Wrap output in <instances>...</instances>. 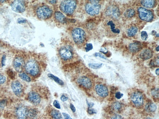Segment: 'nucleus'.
<instances>
[{"label": "nucleus", "mask_w": 159, "mask_h": 119, "mask_svg": "<svg viewBox=\"0 0 159 119\" xmlns=\"http://www.w3.org/2000/svg\"><path fill=\"white\" fill-rule=\"evenodd\" d=\"M76 6V2L74 0H64L60 4L61 10L67 15L72 14L75 10Z\"/></svg>", "instance_id": "obj_1"}, {"label": "nucleus", "mask_w": 159, "mask_h": 119, "mask_svg": "<svg viewBox=\"0 0 159 119\" xmlns=\"http://www.w3.org/2000/svg\"><path fill=\"white\" fill-rule=\"evenodd\" d=\"M71 35L74 42L78 45L82 44L85 41L86 33L84 31L80 28L73 29Z\"/></svg>", "instance_id": "obj_2"}, {"label": "nucleus", "mask_w": 159, "mask_h": 119, "mask_svg": "<svg viewBox=\"0 0 159 119\" xmlns=\"http://www.w3.org/2000/svg\"><path fill=\"white\" fill-rule=\"evenodd\" d=\"M58 53L61 58L65 61L71 60L74 55L73 48L69 45H65L61 47Z\"/></svg>", "instance_id": "obj_3"}, {"label": "nucleus", "mask_w": 159, "mask_h": 119, "mask_svg": "<svg viewBox=\"0 0 159 119\" xmlns=\"http://www.w3.org/2000/svg\"><path fill=\"white\" fill-rule=\"evenodd\" d=\"M90 2V3H87L85 6L86 12L91 16L98 14L101 8V5L99 3V1L91 0Z\"/></svg>", "instance_id": "obj_4"}, {"label": "nucleus", "mask_w": 159, "mask_h": 119, "mask_svg": "<svg viewBox=\"0 0 159 119\" xmlns=\"http://www.w3.org/2000/svg\"><path fill=\"white\" fill-rule=\"evenodd\" d=\"M36 14L39 19H46L51 17L52 14V11L48 6L42 5L37 8Z\"/></svg>", "instance_id": "obj_5"}, {"label": "nucleus", "mask_w": 159, "mask_h": 119, "mask_svg": "<svg viewBox=\"0 0 159 119\" xmlns=\"http://www.w3.org/2000/svg\"><path fill=\"white\" fill-rule=\"evenodd\" d=\"M26 72L32 76H36L39 72V68L37 62L33 60H29L25 66Z\"/></svg>", "instance_id": "obj_6"}, {"label": "nucleus", "mask_w": 159, "mask_h": 119, "mask_svg": "<svg viewBox=\"0 0 159 119\" xmlns=\"http://www.w3.org/2000/svg\"><path fill=\"white\" fill-rule=\"evenodd\" d=\"M138 11L140 18L146 21H152L153 18V15L152 12L148 9L143 7L138 8Z\"/></svg>", "instance_id": "obj_7"}, {"label": "nucleus", "mask_w": 159, "mask_h": 119, "mask_svg": "<svg viewBox=\"0 0 159 119\" xmlns=\"http://www.w3.org/2000/svg\"><path fill=\"white\" fill-rule=\"evenodd\" d=\"M130 98L132 103L137 107L141 106L143 104V96L141 93L139 91H135L133 93Z\"/></svg>", "instance_id": "obj_8"}, {"label": "nucleus", "mask_w": 159, "mask_h": 119, "mask_svg": "<svg viewBox=\"0 0 159 119\" xmlns=\"http://www.w3.org/2000/svg\"><path fill=\"white\" fill-rule=\"evenodd\" d=\"M11 87L13 93L16 96L19 97L21 96L23 92V86L19 81L15 80L12 82Z\"/></svg>", "instance_id": "obj_9"}, {"label": "nucleus", "mask_w": 159, "mask_h": 119, "mask_svg": "<svg viewBox=\"0 0 159 119\" xmlns=\"http://www.w3.org/2000/svg\"><path fill=\"white\" fill-rule=\"evenodd\" d=\"M11 7L12 10L17 13H22L25 10V3L21 0L14 1L11 4Z\"/></svg>", "instance_id": "obj_10"}, {"label": "nucleus", "mask_w": 159, "mask_h": 119, "mask_svg": "<svg viewBox=\"0 0 159 119\" xmlns=\"http://www.w3.org/2000/svg\"><path fill=\"white\" fill-rule=\"evenodd\" d=\"M28 112V111L25 107L22 105L19 106L16 111L17 119H26Z\"/></svg>", "instance_id": "obj_11"}, {"label": "nucleus", "mask_w": 159, "mask_h": 119, "mask_svg": "<svg viewBox=\"0 0 159 119\" xmlns=\"http://www.w3.org/2000/svg\"><path fill=\"white\" fill-rule=\"evenodd\" d=\"M13 64L15 70L17 72H20L24 66V61L21 57H17L14 59Z\"/></svg>", "instance_id": "obj_12"}, {"label": "nucleus", "mask_w": 159, "mask_h": 119, "mask_svg": "<svg viewBox=\"0 0 159 119\" xmlns=\"http://www.w3.org/2000/svg\"><path fill=\"white\" fill-rule=\"evenodd\" d=\"M78 83L87 89H90L92 86L91 80L88 77L82 76L79 77L77 79Z\"/></svg>", "instance_id": "obj_13"}, {"label": "nucleus", "mask_w": 159, "mask_h": 119, "mask_svg": "<svg viewBox=\"0 0 159 119\" xmlns=\"http://www.w3.org/2000/svg\"><path fill=\"white\" fill-rule=\"evenodd\" d=\"M95 89L97 94L100 97H104L108 95V89L103 85H97L96 86Z\"/></svg>", "instance_id": "obj_14"}, {"label": "nucleus", "mask_w": 159, "mask_h": 119, "mask_svg": "<svg viewBox=\"0 0 159 119\" xmlns=\"http://www.w3.org/2000/svg\"><path fill=\"white\" fill-rule=\"evenodd\" d=\"M28 98L30 103L34 105L39 104L41 101L39 95L34 92H31L28 95Z\"/></svg>", "instance_id": "obj_15"}, {"label": "nucleus", "mask_w": 159, "mask_h": 119, "mask_svg": "<svg viewBox=\"0 0 159 119\" xmlns=\"http://www.w3.org/2000/svg\"><path fill=\"white\" fill-rule=\"evenodd\" d=\"M153 56L152 51L148 49L143 50L139 55L140 58L143 60H148L150 59Z\"/></svg>", "instance_id": "obj_16"}, {"label": "nucleus", "mask_w": 159, "mask_h": 119, "mask_svg": "<svg viewBox=\"0 0 159 119\" xmlns=\"http://www.w3.org/2000/svg\"><path fill=\"white\" fill-rule=\"evenodd\" d=\"M141 45L140 42H134L130 43L129 46V50L133 53L139 51L141 49Z\"/></svg>", "instance_id": "obj_17"}, {"label": "nucleus", "mask_w": 159, "mask_h": 119, "mask_svg": "<svg viewBox=\"0 0 159 119\" xmlns=\"http://www.w3.org/2000/svg\"><path fill=\"white\" fill-rule=\"evenodd\" d=\"M141 5L147 8H152L155 3V1L153 0H143L140 1Z\"/></svg>", "instance_id": "obj_18"}, {"label": "nucleus", "mask_w": 159, "mask_h": 119, "mask_svg": "<svg viewBox=\"0 0 159 119\" xmlns=\"http://www.w3.org/2000/svg\"><path fill=\"white\" fill-rule=\"evenodd\" d=\"M145 109L148 112H153L157 109V107L156 105L152 102H149L145 105Z\"/></svg>", "instance_id": "obj_19"}, {"label": "nucleus", "mask_w": 159, "mask_h": 119, "mask_svg": "<svg viewBox=\"0 0 159 119\" xmlns=\"http://www.w3.org/2000/svg\"><path fill=\"white\" fill-rule=\"evenodd\" d=\"M55 17L57 20L61 23L65 22L66 20L65 15L60 11H57L55 13Z\"/></svg>", "instance_id": "obj_20"}, {"label": "nucleus", "mask_w": 159, "mask_h": 119, "mask_svg": "<svg viewBox=\"0 0 159 119\" xmlns=\"http://www.w3.org/2000/svg\"><path fill=\"white\" fill-rule=\"evenodd\" d=\"M50 114L54 119H62L61 113L57 110H52L50 112Z\"/></svg>", "instance_id": "obj_21"}, {"label": "nucleus", "mask_w": 159, "mask_h": 119, "mask_svg": "<svg viewBox=\"0 0 159 119\" xmlns=\"http://www.w3.org/2000/svg\"><path fill=\"white\" fill-rule=\"evenodd\" d=\"M138 31V28L135 26H132L128 30L127 34L129 37L134 36L137 33Z\"/></svg>", "instance_id": "obj_22"}, {"label": "nucleus", "mask_w": 159, "mask_h": 119, "mask_svg": "<svg viewBox=\"0 0 159 119\" xmlns=\"http://www.w3.org/2000/svg\"><path fill=\"white\" fill-rule=\"evenodd\" d=\"M48 76L51 79H53L56 82L60 85H63L64 84L63 82L57 77L54 76L52 74L49 73L48 74Z\"/></svg>", "instance_id": "obj_23"}, {"label": "nucleus", "mask_w": 159, "mask_h": 119, "mask_svg": "<svg viewBox=\"0 0 159 119\" xmlns=\"http://www.w3.org/2000/svg\"><path fill=\"white\" fill-rule=\"evenodd\" d=\"M134 10L132 8L127 9L125 12L124 15L127 18H131L133 17L135 14Z\"/></svg>", "instance_id": "obj_24"}, {"label": "nucleus", "mask_w": 159, "mask_h": 119, "mask_svg": "<svg viewBox=\"0 0 159 119\" xmlns=\"http://www.w3.org/2000/svg\"><path fill=\"white\" fill-rule=\"evenodd\" d=\"M107 24L110 26L111 31L113 33H120V30L118 29H115V25L112 21L111 20L109 21L107 23Z\"/></svg>", "instance_id": "obj_25"}, {"label": "nucleus", "mask_w": 159, "mask_h": 119, "mask_svg": "<svg viewBox=\"0 0 159 119\" xmlns=\"http://www.w3.org/2000/svg\"><path fill=\"white\" fill-rule=\"evenodd\" d=\"M37 116V111L35 110L31 109L28 111V116L30 119H35Z\"/></svg>", "instance_id": "obj_26"}, {"label": "nucleus", "mask_w": 159, "mask_h": 119, "mask_svg": "<svg viewBox=\"0 0 159 119\" xmlns=\"http://www.w3.org/2000/svg\"><path fill=\"white\" fill-rule=\"evenodd\" d=\"M18 76L21 79L26 82H29L31 81L30 77L24 73H20Z\"/></svg>", "instance_id": "obj_27"}, {"label": "nucleus", "mask_w": 159, "mask_h": 119, "mask_svg": "<svg viewBox=\"0 0 159 119\" xmlns=\"http://www.w3.org/2000/svg\"><path fill=\"white\" fill-rule=\"evenodd\" d=\"M111 14L115 18H118L119 17L120 13L119 9L116 7H113L112 9Z\"/></svg>", "instance_id": "obj_28"}, {"label": "nucleus", "mask_w": 159, "mask_h": 119, "mask_svg": "<svg viewBox=\"0 0 159 119\" xmlns=\"http://www.w3.org/2000/svg\"><path fill=\"white\" fill-rule=\"evenodd\" d=\"M121 108V104L118 102H115L112 104V108L115 111H119Z\"/></svg>", "instance_id": "obj_29"}, {"label": "nucleus", "mask_w": 159, "mask_h": 119, "mask_svg": "<svg viewBox=\"0 0 159 119\" xmlns=\"http://www.w3.org/2000/svg\"><path fill=\"white\" fill-rule=\"evenodd\" d=\"M102 63H89V66L92 68L97 69L100 68L102 67Z\"/></svg>", "instance_id": "obj_30"}, {"label": "nucleus", "mask_w": 159, "mask_h": 119, "mask_svg": "<svg viewBox=\"0 0 159 119\" xmlns=\"http://www.w3.org/2000/svg\"><path fill=\"white\" fill-rule=\"evenodd\" d=\"M152 94L155 98H158L159 97V90L158 89L156 88L153 90L152 91Z\"/></svg>", "instance_id": "obj_31"}, {"label": "nucleus", "mask_w": 159, "mask_h": 119, "mask_svg": "<svg viewBox=\"0 0 159 119\" xmlns=\"http://www.w3.org/2000/svg\"><path fill=\"white\" fill-rule=\"evenodd\" d=\"M147 33L145 31H142L141 32V37L143 40H146L148 37Z\"/></svg>", "instance_id": "obj_32"}, {"label": "nucleus", "mask_w": 159, "mask_h": 119, "mask_svg": "<svg viewBox=\"0 0 159 119\" xmlns=\"http://www.w3.org/2000/svg\"><path fill=\"white\" fill-rule=\"evenodd\" d=\"M6 78L3 75L0 74V85L4 84L6 81Z\"/></svg>", "instance_id": "obj_33"}, {"label": "nucleus", "mask_w": 159, "mask_h": 119, "mask_svg": "<svg viewBox=\"0 0 159 119\" xmlns=\"http://www.w3.org/2000/svg\"><path fill=\"white\" fill-rule=\"evenodd\" d=\"M93 48L92 44L90 43H88L86 44L85 50L86 52H88L92 50Z\"/></svg>", "instance_id": "obj_34"}, {"label": "nucleus", "mask_w": 159, "mask_h": 119, "mask_svg": "<svg viewBox=\"0 0 159 119\" xmlns=\"http://www.w3.org/2000/svg\"><path fill=\"white\" fill-rule=\"evenodd\" d=\"M53 104L54 107H55L56 108L58 109L61 108V106L60 104L57 100H54L53 101Z\"/></svg>", "instance_id": "obj_35"}, {"label": "nucleus", "mask_w": 159, "mask_h": 119, "mask_svg": "<svg viewBox=\"0 0 159 119\" xmlns=\"http://www.w3.org/2000/svg\"><path fill=\"white\" fill-rule=\"evenodd\" d=\"M88 113L90 115L96 113V110L95 109L92 108H88Z\"/></svg>", "instance_id": "obj_36"}, {"label": "nucleus", "mask_w": 159, "mask_h": 119, "mask_svg": "<svg viewBox=\"0 0 159 119\" xmlns=\"http://www.w3.org/2000/svg\"><path fill=\"white\" fill-rule=\"evenodd\" d=\"M94 55L95 57H99L100 58L104 59H107V58L103 55L100 53L97 52L95 53Z\"/></svg>", "instance_id": "obj_37"}, {"label": "nucleus", "mask_w": 159, "mask_h": 119, "mask_svg": "<svg viewBox=\"0 0 159 119\" xmlns=\"http://www.w3.org/2000/svg\"><path fill=\"white\" fill-rule=\"evenodd\" d=\"M123 96V94L120 92H117L115 94V97L117 99H120Z\"/></svg>", "instance_id": "obj_38"}, {"label": "nucleus", "mask_w": 159, "mask_h": 119, "mask_svg": "<svg viewBox=\"0 0 159 119\" xmlns=\"http://www.w3.org/2000/svg\"><path fill=\"white\" fill-rule=\"evenodd\" d=\"M26 21V20L22 18H19L17 20V22L20 24L25 23Z\"/></svg>", "instance_id": "obj_39"}, {"label": "nucleus", "mask_w": 159, "mask_h": 119, "mask_svg": "<svg viewBox=\"0 0 159 119\" xmlns=\"http://www.w3.org/2000/svg\"><path fill=\"white\" fill-rule=\"evenodd\" d=\"M111 119H124L122 117L119 115H115L113 116Z\"/></svg>", "instance_id": "obj_40"}, {"label": "nucleus", "mask_w": 159, "mask_h": 119, "mask_svg": "<svg viewBox=\"0 0 159 119\" xmlns=\"http://www.w3.org/2000/svg\"><path fill=\"white\" fill-rule=\"evenodd\" d=\"M64 119H72L70 116L68 114L65 113H62Z\"/></svg>", "instance_id": "obj_41"}, {"label": "nucleus", "mask_w": 159, "mask_h": 119, "mask_svg": "<svg viewBox=\"0 0 159 119\" xmlns=\"http://www.w3.org/2000/svg\"><path fill=\"white\" fill-rule=\"evenodd\" d=\"M60 99L62 101L65 102L68 99V98L64 95H62L61 96Z\"/></svg>", "instance_id": "obj_42"}, {"label": "nucleus", "mask_w": 159, "mask_h": 119, "mask_svg": "<svg viewBox=\"0 0 159 119\" xmlns=\"http://www.w3.org/2000/svg\"><path fill=\"white\" fill-rule=\"evenodd\" d=\"M5 104V101H2L0 102V111L2 110L4 108Z\"/></svg>", "instance_id": "obj_43"}, {"label": "nucleus", "mask_w": 159, "mask_h": 119, "mask_svg": "<svg viewBox=\"0 0 159 119\" xmlns=\"http://www.w3.org/2000/svg\"><path fill=\"white\" fill-rule=\"evenodd\" d=\"M6 60V56L4 55H3L2 57V66H3L5 65Z\"/></svg>", "instance_id": "obj_44"}, {"label": "nucleus", "mask_w": 159, "mask_h": 119, "mask_svg": "<svg viewBox=\"0 0 159 119\" xmlns=\"http://www.w3.org/2000/svg\"><path fill=\"white\" fill-rule=\"evenodd\" d=\"M100 51L103 54H106L107 53L108 51L107 49L105 47L102 48L100 50Z\"/></svg>", "instance_id": "obj_45"}, {"label": "nucleus", "mask_w": 159, "mask_h": 119, "mask_svg": "<svg viewBox=\"0 0 159 119\" xmlns=\"http://www.w3.org/2000/svg\"><path fill=\"white\" fill-rule=\"evenodd\" d=\"M70 107L73 112H75L76 111V109L74 105L72 104H70Z\"/></svg>", "instance_id": "obj_46"}, {"label": "nucleus", "mask_w": 159, "mask_h": 119, "mask_svg": "<svg viewBox=\"0 0 159 119\" xmlns=\"http://www.w3.org/2000/svg\"><path fill=\"white\" fill-rule=\"evenodd\" d=\"M87 105L89 108H91L94 105V104L92 102H89L87 100L86 101Z\"/></svg>", "instance_id": "obj_47"}, {"label": "nucleus", "mask_w": 159, "mask_h": 119, "mask_svg": "<svg viewBox=\"0 0 159 119\" xmlns=\"http://www.w3.org/2000/svg\"><path fill=\"white\" fill-rule=\"evenodd\" d=\"M50 3L52 4H54L56 3L57 1L56 0H52L49 1Z\"/></svg>", "instance_id": "obj_48"}, {"label": "nucleus", "mask_w": 159, "mask_h": 119, "mask_svg": "<svg viewBox=\"0 0 159 119\" xmlns=\"http://www.w3.org/2000/svg\"><path fill=\"white\" fill-rule=\"evenodd\" d=\"M155 73H156V74L157 75H159V68H158L156 69V71H155Z\"/></svg>", "instance_id": "obj_49"}, {"label": "nucleus", "mask_w": 159, "mask_h": 119, "mask_svg": "<svg viewBox=\"0 0 159 119\" xmlns=\"http://www.w3.org/2000/svg\"><path fill=\"white\" fill-rule=\"evenodd\" d=\"M152 33V34L153 35H156L157 34V32L155 30H153Z\"/></svg>", "instance_id": "obj_50"}, {"label": "nucleus", "mask_w": 159, "mask_h": 119, "mask_svg": "<svg viewBox=\"0 0 159 119\" xmlns=\"http://www.w3.org/2000/svg\"><path fill=\"white\" fill-rule=\"evenodd\" d=\"M156 50L157 51H159V46H158L156 48Z\"/></svg>", "instance_id": "obj_51"}, {"label": "nucleus", "mask_w": 159, "mask_h": 119, "mask_svg": "<svg viewBox=\"0 0 159 119\" xmlns=\"http://www.w3.org/2000/svg\"><path fill=\"white\" fill-rule=\"evenodd\" d=\"M156 37H159V34L158 33L156 35Z\"/></svg>", "instance_id": "obj_52"}, {"label": "nucleus", "mask_w": 159, "mask_h": 119, "mask_svg": "<svg viewBox=\"0 0 159 119\" xmlns=\"http://www.w3.org/2000/svg\"><path fill=\"white\" fill-rule=\"evenodd\" d=\"M146 119H152L151 118H149V117H148V118H146Z\"/></svg>", "instance_id": "obj_53"}]
</instances>
